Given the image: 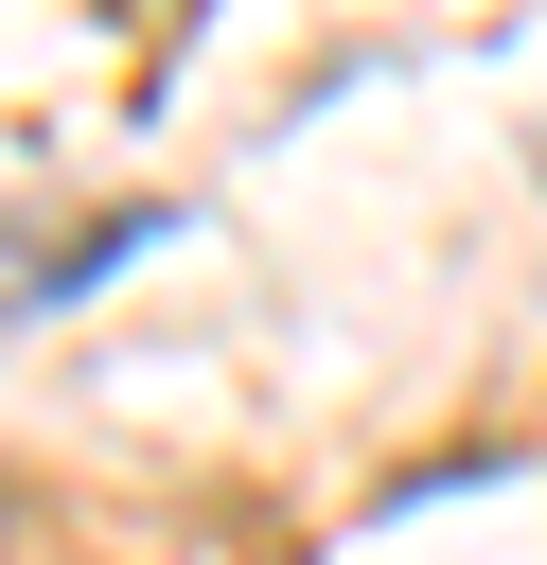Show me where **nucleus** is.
Returning <instances> with one entry per match:
<instances>
[]
</instances>
